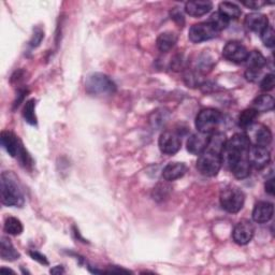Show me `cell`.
I'll use <instances>...</instances> for the list:
<instances>
[{"label":"cell","mask_w":275,"mask_h":275,"mask_svg":"<svg viewBox=\"0 0 275 275\" xmlns=\"http://www.w3.org/2000/svg\"><path fill=\"white\" fill-rule=\"evenodd\" d=\"M252 146L251 139L245 134H236L226 141L221 152L222 164L227 166L231 161L241 157L248 156V151Z\"/></svg>","instance_id":"1"},{"label":"cell","mask_w":275,"mask_h":275,"mask_svg":"<svg viewBox=\"0 0 275 275\" xmlns=\"http://www.w3.org/2000/svg\"><path fill=\"white\" fill-rule=\"evenodd\" d=\"M2 202L7 207L24 206V196L18 182L12 172L6 171L2 174Z\"/></svg>","instance_id":"2"},{"label":"cell","mask_w":275,"mask_h":275,"mask_svg":"<svg viewBox=\"0 0 275 275\" xmlns=\"http://www.w3.org/2000/svg\"><path fill=\"white\" fill-rule=\"evenodd\" d=\"M2 144L8 154L13 158H17L22 162L24 167L29 168L30 166H33L32 157H30L27 151L24 148L21 140L13 132L7 130L2 132Z\"/></svg>","instance_id":"3"},{"label":"cell","mask_w":275,"mask_h":275,"mask_svg":"<svg viewBox=\"0 0 275 275\" xmlns=\"http://www.w3.org/2000/svg\"><path fill=\"white\" fill-rule=\"evenodd\" d=\"M86 93L91 96H110L116 91L115 83L104 73H93L85 81Z\"/></svg>","instance_id":"4"},{"label":"cell","mask_w":275,"mask_h":275,"mask_svg":"<svg viewBox=\"0 0 275 275\" xmlns=\"http://www.w3.org/2000/svg\"><path fill=\"white\" fill-rule=\"evenodd\" d=\"M221 154L207 148L202 152L197 160V169L205 177H215L221 168Z\"/></svg>","instance_id":"5"},{"label":"cell","mask_w":275,"mask_h":275,"mask_svg":"<svg viewBox=\"0 0 275 275\" xmlns=\"http://www.w3.org/2000/svg\"><path fill=\"white\" fill-rule=\"evenodd\" d=\"M219 201L223 210L233 214L242 210L244 202H245V196L239 187L230 185L221 190Z\"/></svg>","instance_id":"6"},{"label":"cell","mask_w":275,"mask_h":275,"mask_svg":"<svg viewBox=\"0 0 275 275\" xmlns=\"http://www.w3.org/2000/svg\"><path fill=\"white\" fill-rule=\"evenodd\" d=\"M221 120V113L216 109H203L196 117V128L202 134H213Z\"/></svg>","instance_id":"7"},{"label":"cell","mask_w":275,"mask_h":275,"mask_svg":"<svg viewBox=\"0 0 275 275\" xmlns=\"http://www.w3.org/2000/svg\"><path fill=\"white\" fill-rule=\"evenodd\" d=\"M158 145L162 154L174 155L181 149L182 140L174 131H164L159 137Z\"/></svg>","instance_id":"8"},{"label":"cell","mask_w":275,"mask_h":275,"mask_svg":"<svg viewBox=\"0 0 275 275\" xmlns=\"http://www.w3.org/2000/svg\"><path fill=\"white\" fill-rule=\"evenodd\" d=\"M218 33L212 27V25L208 22H203L199 24L192 25L189 29L188 38L193 43H201L208 41V40L214 39L217 37Z\"/></svg>","instance_id":"9"},{"label":"cell","mask_w":275,"mask_h":275,"mask_svg":"<svg viewBox=\"0 0 275 275\" xmlns=\"http://www.w3.org/2000/svg\"><path fill=\"white\" fill-rule=\"evenodd\" d=\"M248 53L247 48L239 41H229L222 49V56L229 62L236 64L245 62Z\"/></svg>","instance_id":"10"},{"label":"cell","mask_w":275,"mask_h":275,"mask_svg":"<svg viewBox=\"0 0 275 275\" xmlns=\"http://www.w3.org/2000/svg\"><path fill=\"white\" fill-rule=\"evenodd\" d=\"M248 160L253 168L261 170L270 164L271 153L267 147L253 145L248 151Z\"/></svg>","instance_id":"11"},{"label":"cell","mask_w":275,"mask_h":275,"mask_svg":"<svg viewBox=\"0 0 275 275\" xmlns=\"http://www.w3.org/2000/svg\"><path fill=\"white\" fill-rule=\"evenodd\" d=\"M255 234V228L253 223L248 220H242L232 231V239L239 245H246L248 244Z\"/></svg>","instance_id":"12"},{"label":"cell","mask_w":275,"mask_h":275,"mask_svg":"<svg viewBox=\"0 0 275 275\" xmlns=\"http://www.w3.org/2000/svg\"><path fill=\"white\" fill-rule=\"evenodd\" d=\"M244 25H245L246 29H248L249 32L260 35L270 26L267 15L258 12L247 14L245 19H244Z\"/></svg>","instance_id":"13"},{"label":"cell","mask_w":275,"mask_h":275,"mask_svg":"<svg viewBox=\"0 0 275 275\" xmlns=\"http://www.w3.org/2000/svg\"><path fill=\"white\" fill-rule=\"evenodd\" d=\"M209 139V134H202L199 131L192 134L187 140V151L192 155H200L202 152L207 149Z\"/></svg>","instance_id":"14"},{"label":"cell","mask_w":275,"mask_h":275,"mask_svg":"<svg viewBox=\"0 0 275 275\" xmlns=\"http://www.w3.org/2000/svg\"><path fill=\"white\" fill-rule=\"evenodd\" d=\"M274 207L271 202L259 201L253 210V219L258 223H266L273 217Z\"/></svg>","instance_id":"15"},{"label":"cell","mask_w":275,"mask_h":275,"mask_svg":"<svg viewBox=\"0 0 275 275\" xmlns=\"http://www.w3.org/2000/svg\"><path fill=\"white\" fill-rule=\"evenodd\" d=\"M230 171L232 172V174L236 177L237 179H246L251 174L252 166L249 164L248 156L241 157L239 159L233 160L232 162L228 165Z\"/></svg>","instance_id":"16"},{"label":"cell","mask_w":275,"mask_h":275,"mask_svg":"<svg viewBox=\"0 0 275 275\" xmlns=\"http://www.w3.org/2000/svg\"><path fill=\"white\" fill-rule=\"evenodd\" d=\"M186 171L187 167L183 162H170L165 167L164 171H162V178L167 182H173L184 177Z\"/></svg>","instance_id":"17"},{"label":"cell","mask_w":275,"mask_h":275,"mask_svg":"<svg viewBox=\"0 0 275 275\" xmlns=\"http://www.w3.org/2000/svg\"><path fill=\"white\" fill-rule=\"evenodd\" d=\"M213 8L211 2H189L185 5V12L193 17L208 14Z\"/></svg>","instance_id":"18"},{"label":"cell","mask_w":275,"mask_h":275,"mask_svg":"<svg viewBox=\"0 0 275 275\" xmlns=\"http://www.w3.org/2000/svg\"><path fill=\"white\" fill-rule=\"evenodd\" d=\"M178 42V36L173 33H162L158 36L156 45L162 53H167L171 51Z\"/></svg>","instance_id":"19"},{"label":"cell","mask_w":275,"mask_h":275,"mask_svg":"<svg viewBox=\"0 0 275 275\" xmlns=\"http://www.w3.org/2000/svg\"><path fill=\"white\" fill-rule=\"evenodd\" d=\"M251 108L256 111L257 113H259V112L264 113V112L272 111L274 109V98L267 94L261 95L253 101Z\"/></svg>","instance_id":"20"},{"label":"cell","mask_w":275,"mask_h":275,"mask_svg":"<svg viewBox=\"0 0 275 275\" xmlns=\"http://www.w3.org/2000/svg\"><path fill=\"white\" fill-rule=\"evenodd\" d=\"M273 139L271 130L266 126H259L256 131L254 132V142L255 145L267 147L271 144Z\"/></svg>","instance_id":"21"},{"label":"cell","mask_w":275,"mask_h":275,"mask_svg":"<svg viewBox=\"0 0 275 275\" xmlns=\"http://www.w3.org/2000/svg\"><path fill=\"white\" fill-rule=\"evenodd\" d=\"M218 12L226 18H228L229 21H231V19H238L242 14L240 7L229 2H223L219 4Z\"/></svg>","instance_id":"22"},{"label":"cell","mask_w":275,"mask_h":275,"mask_svg":"<svg viewBox=\"0 0 275 275\" xmlns=\"http://www.w3.org/2000/svg\"><path fill=\"white\" fill-rule=\"evenodd\" d=\"M0 255L2 258L7 261H14L19 258V253L15 249L13 244L9 239H2V248H0Z\"/></svg>","instance_id":"23"},{"label":"cell","mask_w":275,"mask_h":275,"mask_svg":"<svg viewBox=\"0 0 275 275\" xmlns=\"http://www.w3.org/2000/svg\"><path fill=\"white\" fill-rule=\"evenodd\" d=\"M245 63L248 69L261 70V68L267 65V59L258 51H252L248 53Z\"/></svg>","instance_id":"24"},{"label":"cell","mask_w":275,"mask_h":275,"mask_svg":"<svg viewBox=\"0 0 275 275\" xmlns=\"http://www.w3.org/2000/svg\"><path fill=\"white\" fill-rule=\"evenodd\" d=\"M258 113L254 109L252 108L245 109L244 111H242L239 115V126L244 129L251 128L254 125Z\"/></svg>","instance_id":"25"},{"label":"cell","mask_w":275,"mask_h":275,"mask_svg":"<svg viewBox=\"0 0 275 275\" xmlns=\"http://www.w3.org/2000/svg\"><path fill=\"white\" fill-rule=\"evenodd\" d=\"M24 230L23 223L16 217L10 216L5 221V231L11 236H19Z\"/></svg>","instance_id":"26"},{"label":"cell","mask_w":275,"mask_h":275,"mask_svg":"<svg viewBox=\"0 0 275 275\" xmlns=\"http://www.w3.org/2000/svg\"><path fill=\"white\" fill-rule=\"evenodd\" d=\"M229 22H230L229 19L226 18L223 15H221L219 12L213 13L208 21V23H210L217 33H220L221 30L226 29L229 25Z\"/></svg>","instance_id":"27"},{"label":"cell","mask_w":275,"mask_h":275,"mask_svg":"<svg viewBox=\"0 0 275 275\" xmlns=\"http://www.w3.org/2000/svg\"><path fill=\"white\" fill-rule=\"evenodd\" d=\"M35 108H36V101L34 99L27 101L25 107H24L23 116L27 123L30 125L37 124V116L35 113Z\"/></svg>","instance_id":"28"},{"label":"cell","mask_w":275,"mask_h":275,"mask_svg":"<svg viewBox=\"0 0 275 275\" xmlns=\"http://www.w3.org/2000/svg\"><path fill=\"white\" fill-rule=\"evenodd\" d=\"M261 40L263 44L267 47H274L275 45V39H274V30L272 26H269L264 32L261 34Z\"/></svg>","instance_id":"29"},{"label":"cell","mask_w":275,"mask_h":275,"mask_svg":"<svg viewBox=\"0 0 275 275\" xmlns=\"http://www.w3.org/2000/svg\"><path fill=\"white\" fill-rule=\"evenodd\" d=\"M275 86V77L273 73H269L264 76L260 82V88L263 91H270Z\"/></svg>","instance_id":"30"},{"label":"cell","mask_w":275,"mask_h":275,"mask_svg":"<svg viewBox=\"0 0 275 275\" xmlns=\"http://www.w3.org/2000/svg\"><path fill=\"white\" fill-rule=\"evenodd\" d=\"M184 80L188 86L193 87V86H198L200 84V78L197 73L192 72V71H187V72L184 74Z\"/></svg>","instance_id":"31"},{"label":"cell","mask_w":275,"mask_h":275,"mask_svg":"<svg viewBox=\"0 0 275 275\" xmlns=\"http://www.w3.org/2000/svg\"><path fill=\"white\" fill-rule=\"evenodd\" d=\"M212 67H213L212 59L209 56H207V55L202 56L201 59L199 60V65H198V68H199L200 72L206 73L207 70H211Z\"/></svg>","instance_id":"32"},{"label":"cell","mask_w":275,"mask_h":275,"mask_svg":"<svg viewBox=\"0 0 275 275\" xmlns=\"http://www.w3.org/2000/svg\"><path fill=\"white\" fill-rule=\"evenodd\" d=\"M44 37V34L43 32L40 28H37L35 30V34H34V37L32 39V41H30V45H32L33 47H36L40 44V42L42 41V39Z\"/></svg>","instance_id":"33"},{"label":"cell","mask_w":275,"mask_h":275,"mask_svg":"<svg viewBox=\"0 0 275 275\" xmlns=\"http://www.w3.org/2000/svg\"><path fill=\"white\" fill-rule=\"evenodd\" d=\"M171 68L176 71H180L184 68V58L182 55H177L171 62Z\"/></svg>","instance_id":"34"},{"label":"cell","mask_w":275,"mask_h":275,"mask_svg":"<svg viewBox=\"0 0 275 275\" xmlns=\"http://www.w3.org/2000/svg\"><path fill=\"white\" fill-rule=\"evenodd\" d=\"M29 255H30V257H32L34 260H36V261H38L40 263H42V264H48V261H47L46 257L44 256V255H42L41 253H39L37 251H30Z\"/></svg>","instance_id":"35"},{"label":"cell","mask_w":275,"mask_h":275,"mask_svg":"<svg viewBox=\"0 0 275 275\" xmlns=\"http://www.w3.org/2000/svg\"><path fill=\"white\" fill-rule=\"evenodd\" d=\"M245 77L251 82H255L259 78V70H254V69H247L245 72Z\"/></svg>","instance_id":"36"},{"label":"cell","mask_w":275,"mask_h":275,"mask_svg":"<svg viewBox=\"0 0 275 275\" xmlns=\"http://www.w3.org/2000/svg\"><path fill=\"white\" fill-rule=\"evenodd\" d=\"M244 6L247 7V8H251L253 10H257V9H260L261 7L266 6L267 4L263 3V2H243L242 3Z\"/></svg>","instance_id":"37"},{"label":"cell","mask_w":275,"mask_h":275,"mask_svg":"<svg viewBox=\"0 0 275 275\" xmlns=\"http://www.w3.org/2000/svg\"><path fill=\"white\" fill-rule=\"evenodd\" d=\"M171 16H172L173 19H174L176 22L181 23V21H182V23H184V17H183L182 13H180L179 10H177V9L173 10L172 13H171Z\"/></svg>","instance_id":"38"},{"label":"cell","mask_w":275,"mask_h":275,"mask_svg":"<svg viewBox=\"0 0 275 275\" xmlns=\"http://www.w3.org/2000/svg\"><path fill=\"white\" fill-rule=\"evenodd\" d=\"M266 191L269 193V195L273 196L274 195V179H270L266 183Z\"/></svg>","instance_id":"39"},{"label":"cell","mask_w":275,"mask_h":275,"mask_svg":"<svg viewBox=\"0 0 275 275\" xmlns=\"http://www.w3.org/2000/svg\"><path fill=\"white\" fill-rule=\"evenodd\" d=\"M49 272L52 274H62V273H65V270H64V268L62 266H57V267H55L53 269H51Z\"/></svg>","instance_id":"40"},{"label":"cell","mask_w":275,"mask_h":275,"mask_svg":"<svg viewBox=\"0 0 275 275\" xmlns=\"http://www.w3.org/2000/svg\"><path fill=\"white\" fill-rule=\"evenodd\" d=\"M0 272H2V273H14L12 270H8V269H6V268H2V270H0Z\"/></svg>","instance_id":"41"}]
</instances>
